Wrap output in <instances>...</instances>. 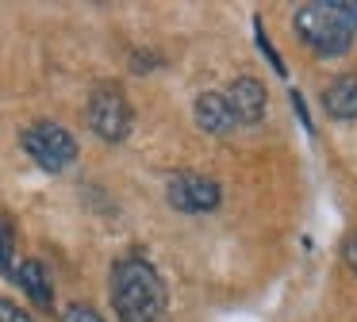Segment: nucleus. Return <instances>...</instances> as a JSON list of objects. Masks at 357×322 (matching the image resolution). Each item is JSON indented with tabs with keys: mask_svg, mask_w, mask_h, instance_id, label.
Here are the masks:
<instances>
[{
	"mask_svg": "<svg viewBox=\"0 0 357 322\" xmlns=\"http://www.w3.org/2000/svg\"><path fill=\"white\" fill-rule=\"evenodd\" d=\"M12 280H16L20 288L31 296V303L43 307V311L54 303V288H50V276H47V265H43V261H35V257L20 261L16 273H12Z\"/></svg>",
	"mask_w": 357,
	"mask_h": 322,
	"instance_id": "obj_8",
	"label": "nucleus"
},
{
	"mask_svg": "<svg viewBox=\"0 0 357 322\" xmlns=\"http://www.w3.org/2000/svg\"><path fill=\"white\" fill-rule=\"evenodd\" d=\"M257 50H261V54H265V58H269V66H273V69H277V73H280V77H284V61H280V58H277V50H273V43H269V35H265V31H261V23H257Z\"/></svg>",
	"mask_w": 357,
	"mask_h": 322,
	"instance_id": "obj_12",
	"label": "nucleus"
},
{
	"mask_svg": "<svg viewBox=\"0 0 357 322\" xmlns=\"http://www.w3.org/2000/svg\"><path fill=\"white\" fill-rule=\"evenodd\" d=\"M0 273L4 276L16 273V234H12L8 219H0Z\"/></svg>",
	"mask_w": 357,
	"mask_h": 322,
	"instance_id": "obj_10",
	"label": "nucleus"
},
{
	"mask_svg": "<svg viewBox=\"0 0 357 322\" xmlns=\"http://www.w3.org/2000/svg\"><path fill=\"white\" fill-rule=\"evenodd\" d=\"M346 12H349V20H354V31H357V4H346Z\"/></svg>",
	"mask_w": 357,
	"mask_h": 322,
	"instance_id": "obj_15",
	"label": "nucleus"
},
{
	"mask_svg": "<svg viewBox=\"0 0 357 322\" xmlns=\"http://www.w3.org/2000/svg\"><path fill=\"white\" fill-rule=\"evenodd\" d=\"M165 199H169V207H177L185 215H204V211H215L223 192L211 176L196 173V169H177L165 184Z\"/></svg>",
	"mask_w": 357,
	"mask_h": 322,
	"instance_id": "obj_5",
	"label": "nucleus"
},
{
	"mask_svg": "<svg viewBox=\"0 0 357 322\" xmlns=\"http://www.w3.org/2000/svg\"><path fill=\"white\" fill-rule=\"evenodd\" d=\"M342 261H346V265L357 273V234L346 238V245H342Z\"/></svg>",
	"mask_w": 357,
	"mask_h": 322,
	"instance_id": "obj_14",
	"label": "nucleus"
},
{
	"mask_svg": "<svg viewBox=\"0 0 357 322\" xmlns=\"http://www.w3.org/2000/svg\"><path fill=\"white\" fill-rule=\"evenodd\" d=\"M0 322H35V319H31V314H27L20 303H12V299H0Z\"/></svg>",
	"mask_w": 357,
	"mask_h": 322,
	"instance_id": "obj_13",
	"label": "nucleus"
},
{
	"mask_svg": "<svg viewBox=\"0 0 357 322\" xmlns=\"http://www.w3.org/2000/svg\"><path fill=\"white\" fill-rule=\"evenodd\" d=\"M196 123H200V130H208L215 138H227L238 127L223 92H204V96H196Z\"/></svg>",
	"mask_w": 357,
	"mask_h": 322,
	"instance_id": "obj_7",
	"label": "nucleus"
},
{
	"mask_svg": "<svg viewBox=\"0 0 357 322\" xmlns=\"http://www.w3.org/2000/svg\"><path fill=\"white\" fill-rule=\"evenodd\" d=\"M131 104H127L119 84H96L89 96V127L104 138V142H123L131 135Z\"/></svg>",
	"mask_w": 357,
	"mask_h": 322,
	"instance_id": "obj_4",
	"label": "nucleus"
},
{
	"mask_svg": "<svg viewBox=\"0 0 357 322\" xmlns=\"http://www.w3.org/2000/svg\"><path fill=\"white\" fill-rule=\"evenodd\" d=\"M62 322H104V314L89 303H70L62 311Z\"/></svg>",
	"mask_w": 357,
	"mask_h": 322,
	"instance_id": "obj_11",
	"label": "nucleus"
},
{
	"mask_svg": "<svg viewBox=\"0 0 357 322\" xmlns=\"http://www.w3.org/2000/svg\"><path fill=\"white\" fill-rule=\"evenodd\" d=\"M323 107L334 119H357V73L334 77L323 89Z\"/></svg>",
	"mask_w": 357,
	"mask_h": 322,
	"instance_id": "obj_9",
	"label": "nucleus"
},
{
	"mask_svg": "<svg viewBox=\"0 0 357 322\" xmlns=\"http://www.w3.org/2000/svg\"><path fill=\"white\" fill-rule=\"evenodd\" d=\"M108 291L119 322H158L165 311V280L146 257H119L112 265Z\"/></svg>",
	"mask_w": 357,
	"mask_h": 322,
	"instance_id": "obj_1",
	"label": "nucleus"
},
{
	"mask_svg": "<svg viewBox=\"0 0 357 322\" xmlns=\"http://www.w3.org/2000/svg\"><path fill=\"white\" fill-rule=\"evenodd\" d=\"M227 104H231L234 112V123H261L265 119V104H269V96H265L261 81L257 77H234V84L223 92Z\"/></svg>",
	"mask_w": 357,
	"mask_h": 322,
	"instance_id": "obj_6",
	"label": "nucleus"
},
{
	"mask_svg": "<svg viewBox=\"0 0 357 322\" xmlns=\"http://www.w3.org/2000/svg\"><path fill=\"white\" fill-rule=\"evenodd\" d=\"M292 31L303 38V46H311L323 58H338L354 46L357 31L354 20H349L346 4L338 0H311V4H300L292 12Z\"/></svg>",
	"mask_w": 357,
	"mask_h": 322,
	"instance_id": "obj_2",
	"label": "nucleus"
},
{
	"mask_svg": "<svg viewBox=\"0 0 357 322\" xmlns=\"http://www.w3.org/2000/svg\"><path fill=\"white\" fill-rule=\"evenodd\" d=\"M20 146L27 150V158L35 161L39 169L47 173H62L77 161V138L62 127V123H50V119H39L20 135Z\"/></svg>",
	"mask_w": 357,
	"mask_h": 322,
	"instance_id": "obj_3",
	"label": "nucleus"
}]
</instances>
